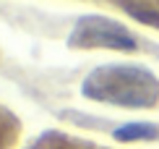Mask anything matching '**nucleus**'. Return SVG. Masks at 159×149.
Instances as JSON below:
<instances>
[{
  "mask_svg": "<svg viewBox=\"0 0 159 149\" xmlns=\"http://www.w3.org/2000/svg\"><path fill=\"white\" fill-rule=\"evenodd\" d=\"M84 94L120 107H151L159 99V81L143 68L110 65L97 68L84 81Z\"/></svg>",
  "mask_w": 159,
  "mask_h": 149,
  "instance_id": "f257e3e1",
  "label": "nucleus"
},
{
  "mask_svg": "<svg viewBox=\"0 0 159 149\" xmlns=\"http://www.w3.org/2000/svg\"><path fill=\"white\" fill-rule=\"evenodd\" d=\"M18 131H21L18 120L13 118L5 107H0V149H16Z\"/></svg>",
  "mask_w": 159,
  "mask_h": 149,
  "instance_id": "7ed1b4c3",
  "label": "nucleus"
},
{
  "mask_svg": "<svg viewBox=\"0 0 159 149\" xmlns=\"http://www.w3.org/2000/svg\"><path fill=\"white\" fill-rule=\"evenodd\" d=\"M73 47H112V50H136V42L123 26L107 18H84L78 21L73 37Z\"/></svg>",
  "mask_w": 159,
  "mask_h": 149,
  "instance_id": "f03ea898",
  "label": "nucleus"
},
{
  "mask_svg": "<svg viewBox=\"0 0 159 149\" xmlns=\"http://www.w3.org/2000/svg\"><path fill=\"white\" fill-rule=\"evenodd\" d=\"M31 149H102V147L89 144V141H78V139H68V136H57V133H50V136L39 139Z\"/></svg>",
  "mask_w": 159,
  "mask_h": 149,
  "instance_id": "20e7f679",
  "label": "nucleus"
}]
</instances>
